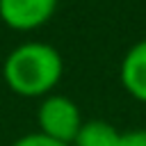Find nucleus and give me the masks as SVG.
Returning a JSON list of instances; mask_svg holds the SVG:
<instances>
[{"instance_id":"3","label":"nucleus","mask_w":146,"mask_h":146,"mask_svg":"<svg viewBox=\"0 0 146 146\" xmlns=\"http://www.w3.org/2000/svg\"><path fill=\"white\" fill-rule=\"evenodd\" d=\"M57 0H0V18L18 32L36 30L50 21Z\"/></svg>"},{"instance_id":"4","label":"nucleus","mask_w":146,"mask_h":146,"mask_svg":"<svg viewBox=\"0 0 146 146\" xmlns=\"http://www.w3.org/2000/svg\"><path fill=\"white\" fill-rule=\"evenodd\" d=\"M121 84L123 89L137 98L146 103V39L137 41L123 57L121 62Z\"/></svg>"},{"instance_id":"6","label":"nucleus","mask_w":146,"mask_h":146,"mask_svg":"<svg viewBox=\"0 0 146 146\" xmlns=\"http://www.w3.org/2000/svg\"><path fill=\"white\" fill-rule=\"evenodd\" d=\"M11 146H68V144H62V141H57L43 132H30V135L18 137Z\"/></svg>"},{"instance_id":"2","label":"nucleus","mask_w":146,"mask_h":146,"mask_svg":"<svg viewBox=\"0 0 146 146\" xmlns=\"http://www.w3.org/2000/svg\"><path fill=\"white\" fill-rule=\"evenodd\" d=\"M36 119H39V132L68 146H73V139L82 125L78 105L71 98L59 94H50L43 98V103L39 105Z\"/></svg>"},{"instance_id":"7","label":"nucleus","mask_w":146,"mask_h":146,"mask_svg":"<svg viewBox=\"0 0 146 146\" xmlns=\"http://www.w3.org/2000/svg\"><path fill=\"white\" fill-rule=\"evenodd\" d=\"M119 146H146V130H128V132H121Z\"/></svg>"},{"instance_id":"1","label":"nucleus","mask_w":146,"mask_h":146,"mask_svg":"<svg viewBox=\"0 0 146 146\" xmlns=\"http://www.w3.org/2000/svg\"><path fill=\"white\" fill-rule=\"evenodd\" d=\"M64 73V62L57 48L39 41L21 43L14 48L2 66L7 87L25 98L48 96Z\"/></svg>"},{"instance_id":"5","label":"nucleus","mask_w":146,"mask_h":146,"mask_svg":"<svg viewBox=\"0 0 146 146\" xmlns=\"http://www.w3.org/2000/svg\"><path fill=\"white\" fill-rule=\"evenodd\" d=\"M119 139L121 132L112 123L94 119V121H82L73 139V146H119Z\"/></svg>"}]
</instances>
